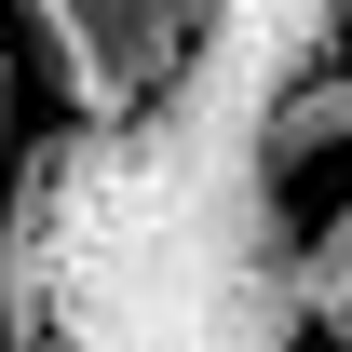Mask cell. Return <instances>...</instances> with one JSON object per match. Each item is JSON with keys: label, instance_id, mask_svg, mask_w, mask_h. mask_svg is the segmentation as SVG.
Returning <instances> with one entry per match:
<instances>
[{"label": "cell", "instance_id": "2", "mask_svg": "<svg viewBox=\"0 0 352 352\" xmlns=\"http://www.w3.org/2000/svg\"><path fill=\"white\" fill-rule=\"evenodd\" d=\"M271 311H285V325H311L325 352L352 339V190L298 230V244H285V285H271Z\"/></svg>", "mask_w": 352, "mask_h": 352}, {"label": "cell", "instance_id": "3", "mask_svg": "<svg viewBox=\"0 0 352 352\" xmlns=\"http://www.w3.org/2000/svg\"><path fill=\"white\" fill-rule=\"evenodd\" d=\"M258 163L271 176H311V163H352V68H298L258 122Z\"/></svg>", "mask_w": 352, "mask_h": 352}, {"label": "cell", "instance_id": "1", "mask_svg": "<svg viewBox=\"0 0 352 352\" xmlns=\"http://www.w3.org/2000/svg\"><path fill=\"white\" fill-rule=\"evenodd\" d=\"M14 28L41 54V82L68 95V122L109 135L190 68V41L217 28V0H14Z\"/></svg>", "mask_w": 352, "mask_h": 352}, {"label": "cell", "instance_id": "5", "mask_svg": "<svg viewBox=\"0 0 352 352\" xmlns=\"http://www.w3.org/2000/svg\"><path fill=\"white\" fill-rule=\"evenodd\" d=\"M339 28H352V0H339Z\"/></svg>", "mask_w": 352, "mask_h": 352}, {"label": "cell", "instance_id": "6", "mask_svg": "<svg viewBox=\"0 0 352 352\" xmlns=\"http://www.w3.org/2000/svg\"><path fill=\"white\" fill-rule=\"evenodd\" d=\"M0 352H14V339H0Z\"/></svg>", "mask_w": 352, "mask_h": 352}, {"label": "cell", "instance_id": "4", "mask_svg": "<svg viewBox=\"0 0 352 352\" xmlns=\"http://www.w3.org/2000/svg\"><path fill=\"white\" fill-rule=\"evenodd\" d=\"M14 95H28V82H14V0H0V217H14V176H28V149H14Z\"/></svg>", "mask_w": 352, "mask_h": 352}]
</instances>
